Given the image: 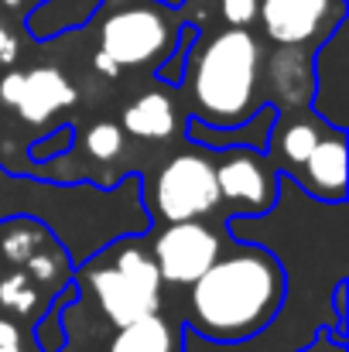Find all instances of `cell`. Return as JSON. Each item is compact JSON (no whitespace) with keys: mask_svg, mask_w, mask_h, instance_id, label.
I'll use <instances>...</instances> for the list:
<instances>
[{"mask_svg":"<svg viewBox=\"0 0 349 352\" xmlns=\"http://www.w3.org/2000/svg\"><path fill=\"white\" fill-rule=\"evenodd\" d=\"M17 55H21V41H17V34L0 21V65H14Z\"/></svg>","mask_w":349,"mask_h":352,"instance_id":"obj_29","label":"cell"},{"mask_svg":"<svg viewBox=\"0 0 349 352\" xmlns=\"http://www.w3.org/2000/svg\"><path fill=\"white\" fill-rule=\"evenodd\" d=\"M178 7L158 0H103L93 21H100V52L120 69L161 65L178 38Z\"/></svg>","mask_w":349,"mask_h":352,"instance_id":"obj_5","label":"cell"},{"mask_svg":"<svg viewBox=\"0 0 349 352\" xmlns=\"http://www.w3.org/2000/svg\"><path fill=\"white\" fill-rule=\"evenodd\" d=\"M114 260L100 263L89 260L83 267V284L96 298L100 311L116 329L127 322H137L151 311H161V274L144 246L134 239H120L110 246Z\"/></svg>","mask_w":349,"mask_h":352,"instance_id":"obj_6","label":"cell"},{"mask_svg":"<svg viewBox=\"0 0 349 352\" xmlns=\"http://www.w3.org/2000/svg\"><path fill=\"white\" fill-rule=\"evenodd\" d=\"M284 298V267L253 243H233L189 284L185 329L209 342H243L271 325Z\"/></svg>","mask_w":349,"mask_h":352,"instance_id":"obj_3","label":"cell"},{"mask_svg":"<svg viewBox=\"0 0 349 352\" xmlns=\"http://www.w3.org/2000/svg\"><path fill=\"white\" fill-rule=\"evenodd\" d=\"M199 28L195 24H178V38L171 45V52L165 55L161 65H154V79H161L165 86H182L185 82V72H189V58H192V48L199 41Z\"/></svg>","mask_w":349,"mask_h":352,"instance_id":"obj_23","label":"cell"},{"mask_svg":"<svg viewBox=\"0 0 349 352\" xmlns=\"http://www.w3.org/2000/svg\"><path fill=\"white\" fill-rule=\"evenodd\" d=\"M147 253H151V260H154V267L161 274V284L189 287L223 253V236H220L216 226H209L202 219L165 223L154 233Z\"/></svg>","mask_w":349,"mask_h":352,"instance_id":"obj_8","label":"cell"},{"mask_svg":"<svg viewBox=\"0 0 349 352\" xmlns=\"http://www.w3.org/2000/svg\"><path fill=\"white\" fill-rule=\"evenodd\" d=\"M123 133L140 140H168L178 130V110L168 93H144L123 110Z\"/></svg>","mask_w":349,"mask_h":352,"instance_id":"obj_18","label":"cell"},{"mask_svg":"<svg viewBox=\"0 0 349 352\" xmlns=\"http://www.w3.org/2000/svg\"><path fill=\"white\" fill-rule=\"evenodd\" d=\"M0 346H21V329L7 318H0Z\"/></svg>","mask_w":349,"mask_h":352,"instance_id":"obj_31","label":"cell"},{"mask_svg":"<svg viewBox=\"0 0 349 352\" xmlns=\"http://www.w3.org/2000/svg\"><path fill=\"white\" fill-rule=\"evenodd\" d=\"M123 140H127V133H123L120 123H114V120H100V123H93V126L86 130L83 147H86V154H89L93 161L110 164V161H116V157L123 154Z\"/></svg>","mask_w":349,"mask_h":352,"instance_id":"obj_24","label":"cell"},{"mask_svg":"<svg viewBox=\"0 0 349 352\" xmlns=\"http://www.w3.org/2000/svg\"><path fill=\"white\" fill-rule=\"evenodd\" d=\"M298 352H346V336H339L332 329H322V332L312 336V342L305 349H298Z\"/></svg>","mask_w":349,"mask_h":352,"instance_id":"obj_28","label":"cell"},{"mask_svg":"<svg viewBox=\"0 0 349 352\" xmlns=\"http://www.w3.org/2000/svg\"><path fill=\"white\" fill-rule=\"evenodd\" d=\"M267 89L277 103L271 107H308L312 100V48H277L267 62Z\"/></svg>","mask_w":349,"mask_h":352,"instance_id":"obj_16","label":"cell"},{"mask_svg":"<svg viewBox=\"0 0 349 352\" xmlns=\"http://www.w3.org/2000/svg\"><path fill=\"white\" fill-rule=\"evenodd\" d=\"M308 110L332 130L349 126V17L312 48V100Z\"/></svg>","mask_w":349,"mask_h":352,"instance_id":"obj_10","label":"cell"},{"mask_svg":"<svg viewBox=\"0 0 349 352\" xmlns=\"http://www.w3.org/2000/svg\"><path fill=\"white\" fill-rule=\"evenodd\" d=\"M281 117L277 107L264 103L257 113L243 123H233V126H209L202 120L189 117L185 120V137L202 147V151H236V147H246V151H271V133H274V123Z\"/></svg>","mask_w":349,"mask_h":352,"instance_id":"obj_14","label":"cell"},{"mask_svg":"<svg viewBox=\"0 0 349 352\" xmlns=\"http://www.w3.org/2000/svg\"><path fill=\"white\" fill-rule=\"evenodd\" d=\"M0 352H21V346H0Z\"/></svg>","mask_w":349,"mask_h":352,"instance_id":"obj_33","label":"cell"},{"mask_svg":"<svg viewBox=\"0 0 349 352\" xmlns=\"http://www.w3.org/2000/svg\"><path fill=\"white\" fill-rule=\"evenodd\" d=\"M0 3L10 7V10H21V7H24V0H0Z\"/></svg>","mask_w":349,"mask_h":352,"instance_id":"obj_32","label":"cell"},{"mask_svg":"<svg viewBox=\"0 0 349 352\" xmlns=\"http://www.w3.org/2000/svg\"><path fill=\"white\" fill-rule=\"evenodd\" d=\"M34 3H38V0H34ZM34 3H31V7H34Z\"/></svg>","mask_w":349,"mask_h":352,"instance_id":"obj_34","label":"cell"},{"mask_svg":"<svg viewBox=\"0 0 349 352\" xmlns=\"http://www.w3.org/2000/svg\"><path fill=\"white\" fill-rule=\"evenodd\" d=\"M189 96L192 113L209 126H233L250 120L267 100L264 82V48L250 28H226L195 41L189 58Z\"/></svg>","mask_w":349,"mask_h":352,"instance_id":"obj_4","label":"cell"},{"mask_svg":"<svg viewBox=\"0 0 349 352\" xmlns=\"http://www.w3.org/2000/svg\"><path fill=\"white\" fill-rule=\"evenodd\" d=\"M38 301H41V294H38V287L28 280L24 270H10L7 277H0V305H3L7 311L28 318V315L38 308Z\"/></svg>","mask_w":349,"mask_h":352,"instance_id":"obj_25","label":"cell"},{"mask_svg":"<svg viewBox=\"0 0 349 352\" xmlns=\"http://www.w3.org/2000/svg\"><path fill=\"white\" fill-rule=\"evenodd\" d=\"M79 301V284H65L62 291H59V298H52L48 301V311L41 315V322L34 325V342H38V349L41 352H62L65 346V325H62V311L69 308V305H76Z\"/></svg>","mask_w":349,"mask_h":352,"instance_id":"obj_21","label":"cell"},{"mask_svg":"<svg viewBox=\"0 0 349 352\" xmlns=\"http://www.w3.org/2000/svg\"><path fill=\"white\" fill-rule=\"evenodd\" d=\"M260 0H220V14L230 28H250L257 21Z\"/></svg>","mask_w":349,"mask_h":352,"instance_id":"obj_27","label":"cell"},{"mask_svg":"<svg viewBox=\"0 0 349 352\" xmlns=\"http://www.w3.org/2000/svg\"><path fill=\"white\" fill-rule=\"evenodd\" d=\"M103 0H38L24 10V31L34 41H55L69 31H79L93 21ZM165 7H182L185 0H158Z\"/></svg>","mask_w":349,"mask_h":352,"instance_id":"obj_15","label":"cell"},{"mask_svg":"<svg viewBox=\"0 0 349 352\" xmlns=\"http://www.w3.org/2000/svg\"><path fill=\"white\" fill-rule=\"evenodd\" d=\"M264 34L281 48H308L326 41L346 21V0H260Z\"/></svg>","mask_w":349,"mask_h":352,"instance_id":"obj_9","label":"cell"},{"mask_svg":"<svg viewBox=\"0 0 349 352\" xmlns=\"http://www.w3.org/2000/svg\"><path fill=\"white\" fill-rule=\"evenodd\" d=\"M298 188L319 202H346V133L326 126L312 154L291 171Z\"/></svg>","mask_w":349,"mask_h":352,"instance_id":"obj_13","label":"cell"},{"mask_svg":"<svg viewBox=\"0 0 349 352\" xmlns=\"http://www.w3.org/2000/svg\"><path fill=\"white\" fill-rule=\"evenodd\" d=\"M0 103L14 110L24 123L41 126L52 117H59L62 110L76 107V86L55 65H38L28 72L10 69L0 79Z\"/></svg>","mask_w":349,"mask_h":352,"instance_id":"obj_11","label":"cell"},{"mask_svg":"<svg viewBox=\"0 0 349 352\" xmlns=\"http://www.w3.org/2000/svg\"><path fill=\"white\" fill-rule=\"evenodd\" d=\"M72 144H76V126H72V123H62V126H55L48 137L34 140V144L28 147V157H31L34 164L59 161V157H69Z\"/></svg>","mask_w":349,"mask_h":352,"instance_id":"obj_26","label":"cell"},{"mask_svg":"<svg viewBox=\"0 0 349 352\" xmlns=\"http://www.w3.org/2000/svg\"><path fill=\"white\" fill-rule=\"evenodd\" d=\"M185 329L161 311H151L137 322H127L116 329L107 352H182Z\"/></svg>","mask_w":349,"mask_h":352,"instance_id":"obj_17","label":"cell"},{"mask_svg":"<svg viewBox=\"0 0 349 352\" xmlns=\"http://www.w3.org/2000/svg\"><path fill=\"white\" fill-rule=\"evenodd\" d=\"M24 274H28V280H31V284H48V287H59V284H65V277L72 274V263H69L65 250H62L55 239H48L45 246H38V250L28 256Z\"/></svg>","mask_w":349,"mask_h":352,"instance_id":"obj_22","label":"cell"},{"mask_svg":"<svg viewBox=\"0 0 349 352\" xmlns=\"http://www.w3.org/2000/svg\"><path fill=\"white\" fill-rule=\"evenodd\" d=\"M151 219L161 223H182V219H206L220 209V185H216V164L206 151H185L168 157V164L158 171L151 192L144 188Z\"/></svg>","mask_w":349,"mask_h":352,"instance_id":"obj_7","label":"cell"},{"mask_svg":"<svg viewBox=\"0 0 349 352\" xmlns=\"http://www.w3.org/2000/svg\"><path fill=\"white\" fill-rule=\"evenodd\" d=\"M48 239H52L48 230H45L41 223H34V219H3V223H0V253H3L14 267H24L28 256H31L38 246H45Z\"/></svg>","mask_w":349,"mask_h":352,"instance_id":"obj_20","label":"cell"},{"mask_svg":"<svg viewBox=\"0 0 349 352\" xmlns=\"http://www.w3.org/2000/svg\"><path fill=\"white\" fill-rule=\"evenodd\" d=\"M216 164V185L220 199L233 202L240 212L236 216H260L274 206L277 199V168L264 161V151H220Z\"/></svg>","mask_w":349,"mask_h":352,"instance_id":"obj_12","label":"cell"},{"mask_svg":"<svg viewBox=\"0 0 349 352\" xmlns=\"http://www.w3.org/2000/svg\"><path fill=\"white\" fill-rule=\"evenodd\" d=\"M93 69H96V76H103V79H116V76L123 72V69L116 65L114 58H110V55H103L100 48L93 52Z\"/></svg>","mask_w":349,"mask_h":352,"instance_id":"obj_30","label":"cell"},{"mask_svg":"<svg viewBox=\"0 0 349 352\" xmlns=\"http://www.w3.org/2000/svg\"><path fill=\"white\" fill-rule=\"evenodd\" d=\"M322 130H326V123L315 117V120H281L274 123V133H271V147H274V168L277 171H284V175H291V171H298L302 168V161L312 154V147L319 144V137H322Z\"/></svg>","mask_w":349,"mask_h":352,"instance_id":"obj_19","label":"cell"},{"mask_svg":"<svg viewBox=\"0 0 349 352\" xmlns=\"http://www.w3.org/2000/svg\"><path fill=\"white\" fill-rule=\"evenodd\" d=\"M226 233L233 243H253L277 256L284 267L281 308L243 342H209L182 325V352H298L322 329L346 336L332 311V287L349 277V202H319L281 171L274 206L260 216H230Z\"/></svg>","mask_w":349,"mask_h":352,"instance_id":"obj_1","label":"cell"},{"mask_svg":"<svg viewBox=\"0 0 349 352\" xmlns=\"http://www.w3.org/2000/svg\"><path fill=\"white\" fill-rule=\"evenodd\" d=\"M144 178L123 175L116 185L48 182L0 164V223L34 219L65 250L72 270L86 267L120 239L147 236L154 219L144 199Z\"/></svg>","mask_w":349,"mask_h":352,"instance_id":"obj_2","label":"cell"}]
</instances>
